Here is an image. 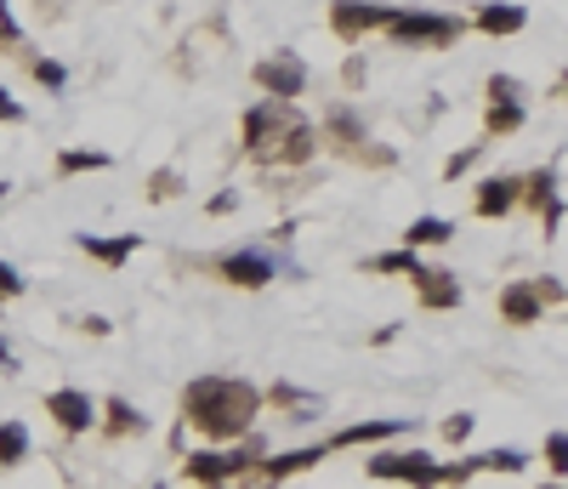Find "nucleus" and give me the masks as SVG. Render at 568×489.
Wrapping results in <instances>:
<instances>
[{
	"label": "nucleus",
	"instance_id": "f257e3e1",
	"mask_svg": "<svg viewBox=\"0 0 568 489\" xmlns=\"http://www.w3.org/2000/svg\"><path fill=\"white\" fill-rule=\"evenodd\" d=\"M256 404H261L256 387L233 381V376H199V381H188V393H182L188 421L205 438H245L250 421H256Z\"/></svg>",
	"mask_w": 568,
	"mask_h": 489
},
{
	"label": "nucleus",
	"instance_id": "f03ea898",
	"mask_svg": "<svg viewBox=\"0 0 568 489\" xmlns=\"http://www.w3.org/2000/svg\"><path fill=\"white\" fill-rule=\"evenodd\" d=\"M245 467H256V444H245V449H205V455H188V462H182V473L193 484H205V489H227Z\"/></svg>",
	"mask_w": 568,
	"mask_h": 489
},
{
	"label": "nucleus",
	"instance_id": "7ed1b4c3",
	"mask_svg": "<svg viewBox=\"0 0 568 489\" xmlns=\"http://www.w3.org/2000/svg\"><path fill=\"white\" fill-rule=\"evenodd\" d=\"M256 86L267 91V103H290V97L308 91V63L290 52H274L267 63H256Z\"/></svg>",
	"mask_w": 568,
	"mask_h": 489
},
{
	"label": "nucleus",
	"instance_id": "20e7f679",
	"mask_svg": "<svg viewBox=\"0 0 568 489\" xmlns=\"http://www.w3.org/2000/svg\"><path fill=\"white\" fill-rule=\"evenodd\" d=\"M370 473H376V478H404V484H415V489H438V484H444V467L432 462V455H421V449H410V455L387 449V455H376V462H370Z\"/></svg>",
	"mask_w": 568,
	"mask_h": 489
},
{
	"label": "nucleus",
	"instance_id": "39448f33",
	"mask_svg": "<svg viewBox=\"0 0 568 489\" xmlns=\"http://www.w3.org/2000/svg\"><path fill=\"white\" fill-rule=\"evenodd\" d=\"M387 29H392V41H432V46H444V41H460V18H432V12H398L392 7V18H387Z\"/></svg>",
	"mask_w": 568,
	"mask_h": 489
},
{
	"label": "nucleus",
	"instance_id": "423d86ee",
	"mask_svg": "<svg viewBox=\"0 0 568 489\" xmlns=\"http://www.w3.org/2000/svg\"><path fill=\"white\" fill-rule=\"evenodd\" d=\"M46 415H57L63 433H91L97 427V404L80 393V387H57V393H46Z\"/></svg>",
	"mask_w": 568,
	"mask_h": 489
},
{
	"label": "nucleus",
	"instance_id": "0eeeda50",
	"mask_svg": "<svg viewBox=\"0 0 568 489\" xmlns=\"http://www.w3.org/2000/svg\"><path fill=\"white\" fill-rule=\"evenodd\" d=\"M274 274H279V263H274L267 251H233V256H222V279L245 285V290L274 285Z\"/></svg>",
	"mask_w": 568,
	"mask_h": 489
},
{
	"label": "nucleus",
	"instance_id": "6e6552de",
	"mask_svg": "<svg viewBox=\"0 0 568 489\" xmlns=\"http://www.w3.org/2000/svg\"><path fill=\"white\" fill-rule=\"evenodd\" d=\"M392 7H364V0H336V12H330V29H336L342 41H358L364 29H387Z\"/></svg>",
	"mask_w": 568,
	"mask_h": 489
},
{
	"label": "nucleus",
	"instance_id": "1a4fd4ad",
	"mask_svg": "<svg viewBox=\"0 0 568 489\" xmlns=\"http://www.w3.org/2000/svg\"><path fill=\"white\" fill-rule=\"evenodd\" d=\"M517 200H523V182L517 177H489L478 188V216H506Z\"/></svg>",
	"mask_w": 568,
	"mask_h": 489
},
{
	"label": "nucleus",
	"instance_id": "9d476101",
	"mask_svg": "<svg viewBox=\"0 0 568 489\" xmlns=\"http://www.w3.org/2000/svg\"><path fill=\"white\" fill-rule=\"evenodd\" d=\"M415 285H421V308H460V285H455V274H444V268H421Z\"/></svg>",
	"mask_w": 568,
	"mask_h": 489
},
{
	"label": "nucleus",
	"instance_id": "9b49d317",
	"mask_svg": "<svg viewBox=\"0 0 568 489\" xmlns=\"http://www.w3.org/2000/svg\"><path fill=\"white\" fill-rule=\"evenodd\" d=\"M75 245H80L86 256H97V263H109V268H120L125 256H137V251H143V240H137V234H120V240H97V234H80Z\"/></svg>",
	"mask_w": 568,
	"mask_h": 489
},
{
	"label": "nucleus",
	"instance_id": "f8f14e48",
	"mask_svg": "<svg viewBox=\"0 0 568 489\" xmlns=\"http://www.w3.org/2000/svg\"><path fill=\"white\" fill-rule=\"evenodd\" d=\"M541 290H534V285H506V290H500V313H506L512 324H534V319H541Z\"/></svg>",
	"mask_w": 568,
	"mask_h": 489
},
{
	"label": "nucleus",
	"instance_id": "ddd939ff",
	"mask_svg": "<svg viewBox=\"0 0 568 489\" xmlns=\"http://www.w3.org/2000/svg\"><path fill=\"white\" fill-rule=\"evenodd\" d=\"M404 427H410V421H358V427H342L324 449H342V444H376V438H392V433H404Z\"/></svg>",
	"mask_w": 568,
	"mask_h": 489
},
{
	"label": "nucleus",
	"instance_id": "4468645a",
	"mask_svg": "<svg viewBox=\"0 0 568 489\" xmlns=\"http://www.w3.org/2000/svg\"><path fill=\"white\" fill-rule=\"evenodd\" d=\"M279 120H285V109H279V103H267V97H261V103L245 114V143H250V148H261L267 137L279 132Z\"/></svg>",
	"mask_w": 568,
	"mask_h": 489
},
{
	"label": "nucleus",
	"instance_id": "2eb2a0df",
	"mask_svg": "<svg viewBox=\"0 0 568 489\" xmlns=\"http://www.w3.org/2000/svg\"><path fill=\"white\" fill-rule=\"evenodd\" d=\"M523 23H528L523 7H483V12H478V29H483V35H517Z\"/></svg>",
	"mask_w": 568,
	"mask_h": 489
},
{
	"label": "nucleus",
	"instance_id": "dca6fc26",
	"mask_svg": "<svg viewBox=\"0 0 568 489\" xmlns=\"http://www.w3.org/2000/svg\"><path fill=\"white\" fill-rule=\"evenodd\" d=\"M449 234H455V227H449L444 216H421V222L404 227V251H415V245H444Z\"/></svg>",
	"mask_w": 568,
	"mask_h": 489
},
{
	"label": "nucleus",
	"instance_id": "f3484780",
	"mask_svg": "<svg viewBox=\"0 0 568 489\" xmlns=\"http://www.w3.org/2000/svg\"><path fill=\"white\" fill-rule=\"evenodd\" d=\"M29 455V427L23 421H0V467H18Z\"/></svg>",
	"mask_w": 568,
	"mask_h": 489
},
{
	"label": "nucleus",
	"instance_id": "a211bd4d",
	"mask_svg": "<svg viewBox=\"0 0 568 489\" xmlns=\"http://www.w3.org/2000/svg\"><path fill=\"white\" fill-rule=\"evenodd\" d=\"M103 166H109L103 148H63V154H57V171H63V177H75V171H103Z\"/></svg>",
	"mask_w": 568,
	"mask_h": 489
},
{
	"label": "nucleus",
	"instance_id": "6ab92c4d",
	"mask_svg": "<svg viewBox=\"0 0 568 489\" xmlns=\"http://www.w3.org/2000/svg\"><path fill=\"white\" fill-rule=\"evenodd\" d=\"M308 154H313V125H302V120H296V125H290V137H285V148H279V159H290V166H302Z\"/></svg>",
	"mask_w": 568,
	"mask_h": 489
},
{
	"label": "nucleus",
	"instance_id": "aec40b11",
	"mask_svg": "<svg viewBox=\"0 0 568 489\" xmlns=\"http://www.w3.org/2000/svg\"><path fill=\"white\" fill-rule=\"evenodd\" d=\"M148 421H143V410H131L125 399H109V433H143Z\"/></svg>",
	"mask_w": 568,
	"mask_h": 489
},
{
	"label": "nucleus",
	"instance_id": "412c9836",
	"mask_svg": "<svg viewBox=\"0 0 568 489\" xmlns=\"http://www.w3.org/2000/svg\"><path fill=\"white\" fill-rule=\"evenodd\" d=\"M376 274H421V263H415V251H392V256H376V263H370Z\"/></svg>",
	"mask_w": 568,
	"mask_h": 489
},
{
	"label": "nucleus",
	"instance_id": "4be33fe9",
	"mask_svg": "<svg viewBox=\"0 0 568 489\" xmlns=\"http://www.w3.org/2000/svg\"><path fill=\"white\" fill-rule=\"evenodd\" d=\"M523 125V103H489V132H517Z\"/></svg>",
	"mask_w": 568,
	"mask_h": 489
},
{
	"label": "nucleus",
	"instance_id": "5701e85b",
	"mask_svg": "<svg viewBox=\"0 0 568 489\" xmlns=\"http://www.w3.org/2000/svg\"><path fill=\"white\" fill-rule=\"evenodd\" d=\"M517 91H523V86H517L512 75H494V80H489V97H494V103H517Z\"/></svg>",
	"mask_w": 568,
	"mask_h": 489
},
{
	"label": "nucleus",
	"instance_id": "b1692460",
	"mask_svg": "<svg viewBox=\"0 0 568 489\" xmlns=\"http://www.w3.org/2000/svg\"><path fill=\"white\" fill-rule=\"evenodd\" d=\"M478 154H483V148H466V154H455L449 166H444V177H449V182H455V177H466V171L478 166Z\"/></svg>",
	"mask_w": 568,
	"mask_h": 489
},
{
	"label": "nucleus",
	"instance_id": "393cba45",
	"mask_svg": "<svg viewBox=\"0 0 568 489\" xmlns=\"http://www.w3.org/2000/svg\"><path fill=\"white\" fill-rule=\"evenodd\" d=\"M444 438H449V444L472 438V415H449V421H444Z\"/></svg>",
	"mask_w": 568,
	"mask_h": 489
},
{
	"label": "nucleus",
	"instance_id": "a878e982",
	"mask_svg": "<svg viewBox=\"0 0 568 489\" xmlns=\"http://www.w3.org/2000/svg\"><path fill=\"white\" fill-rule=\"evenodd\" d=\"M546 455H552V473H563V467H568V438L552 433V438H546Z\"/></svg>",
	"mask_w": 568,
	"mask_h": 489
},
{
	"label": "nucleus",
	"instance_id": "bb28decb",
	"mask_svg": "<svg viewBox=\"0 0 568 489\" xmlns=\"http://www.w3.org/2000/svg\"><path fill=\"white\" fill-rule=\"evenodd\" d=\"M35 80H41V86H63L69 75H63V63H46V57H41V63H35Z\"/></svg>",
	"mask_w": 568,
	"mask_h": 489
},
{
	"label": "nucleus",
	"instance_id": "cd10ccee",
	"mask_svg": "<svg viewBox=\"0 0 568 489\" xmlns=\"http://www.w3.org/2000/svg\"><path fill=\"white\" fill-rule=\"evenodd\" d=\"M154 200H171V193H177V171H154Z\"/></svg>",
	"mask_w": 568,
	"mask_h": 489
},
{
	"label": "nucleus",
	"instance_id": "c85d7f7f",
	"mask_svg": "<svg viewBox=\"0 0 568 489\" xmlns=\"http://www.w3.org/2000/svg\"><path fill=\"white\" fill-rule=\"evenodd\" d=\"M0 297H23V279H18V268H7V263H0Z\"/></svg>",
	"mask_w": 568,
	"mask_h": 489
},
{
	"label": "nucleus",
	"instance_id": "c756f323",
	"mask_svg": "<svg viewBox=\"0 0 568 489\" xmlns=\"http://www.w3.org/2000/svg\"><path fill=\"white\" fill-rule=\"evenodd\" d=\"M0 41H18V18L7 12V0H0Z\"/></svg>",
	"mask_w": 568,
	"mask_h": 489
},
{
	"label": "nucleus",
	"instance_id": "7c9ffc66",
	"mask_svg": "<svg viewBox=\"0 0 568 489\" xmlns=\"http://www.w3.org/2000/svg\"><path fill=\"white\" fill-rule=\"evenodd\" d=\"M0 120H23V103H12L7 91H0Z\"/></svg>",
	"mask_w": 568,
	"mask_h": 489
},
{
	"label": "nucleus",
	"instance_id": "2f4dec72",
	"mask_svg": "<svg viewBox=\"0 0 568 489\" xmlns=\"http://www.w3.org/2000/svg\"><path fill=\"white\" fill-rule=\"evenodd\" d=\"M0 370H7V376L18 370V358H12V347H7V342H0Z\"/></svg>",
	"mask_w": 568,
	"mask_h": 489
},
{
	"label": "nucleus",
	"instance_id": "473e14b6",
	"mask_svg": "<svg viewBox=\"0 0 568 489\" xmlns=\"http://www.w3.org/2000/svg\"><path fill=\"white\" fill-rule=\"evenodd\" d=\"M541 489H557V484H541Z\"/></svg>",
	"mask_w": 568,
	"mask_h": 489
}]
</instances>
